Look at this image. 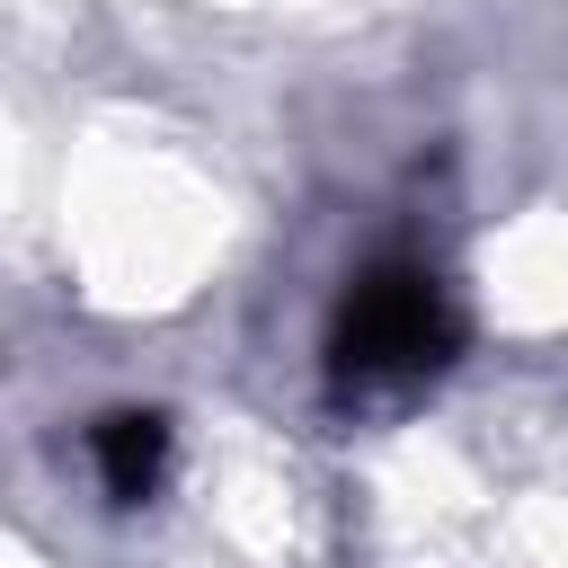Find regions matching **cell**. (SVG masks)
Masks as SVG:
<instances>
[{
    "instance_id": "1",
    "label": "cell",
    "mask_w": 568,
    "mask_h": 568,
    "mask_svg": "<svg viewBox=\"0 0 568 568\" xmlns=\"http://www.w3.org/2000/svg\"><path fill=\"white\" fill-rule=\"evenodd\" d=\"M337 382L355 390H399L417 373H435L453 355V311H444V284L417 266V257H382L355 275L346 311H337Z\"/></svg>"
},
{
    "instance_id": "2",
    "label": "cell",
    "mask_w": 568,
    "mask_h": 568,
    "mask_svg": "<svg viewBox=\"0 0 568 568\" xmlns=\"http://www.w3.org/2000/svg\"><path fill=\"white\" fill-rule=\"evenodd\" d=\"M89 453H98L106 497H124V506H133V497H151V479H160V462H169V426L124 408V417H106V426H98V444H89Z\"/></svg>"
}]
</instances>
